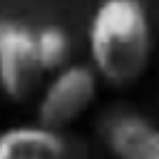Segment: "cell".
I'll return each mask as SVG.
<instances>
[{
	"instance_id": "5",
	"label": "cell",
	"mask_w": 159,
	"mask_h": 159,
	"mask_svg": "<svg viewBox=\"0 0 159 159\" xmlns=\"http://www.w3.org/2000/svg\"><path fill=\"white\" fill-rule=\"evenodd\" d=\"M0 159H65V139L40 124H15L0 132Z\"/></svg>"
},
{
	"instance_id": "1",
	"label": "cell",
	"mask_w": 159,
	"mask_h": 159,
	"mask_svg": "<svg viewBox=\"0 0 159 159\" xmlns=\"http://www.w3.org/2000/svg\"><path fill=\"white\" fill-rule=\"evenodd\" d=\"M152 22L142 0H102L87 27L89 67L97 80L129 87L152 62Z\"/></svg>"
},
{
	"instance_id": "6",
	"label": "cell",
	"mask_w": 159,
	"mask_h": 159,
	"mask_svg": "<svg viewBox=\"0 0 159 159\" xmlns=\"http://www.w3.org/2000/svg\"><path fill=\"white\" fill-rule=\"evenodd\" d=\"M70 35L60 25H42L35 30V50L45 75H52L70 65Z\"/></svg>"
},
{
	"instance_id": "2",
	"label": "cell",
	"mask_w": 159,
	"mask_h": 159,
	"mask_svg": "<svg viewBox=\"0 0 159 159\" xmlns=\"http://www.w3.org/2000/svg\"><path fill=\"white\" fill-rule=\"evenodd\" d=\"M99 92V80L89 65H65L52 72L37 97V124L62 132L89 112Z\"/></svg>"
},
{
	"instance_id": "3",
	"label": "cell",
	"mask_w": 159,
	"mask_h": 159,
	"mask_svg": "<svg viewBox=\"0 0 159 159\" xmlns=\"http://www.w3.org/2000/svg\"><path fill=\"white\" fill-rule=\"evenodd\" d=\"M45 72L35 50V30L17 20H0V89L12 102L30 99Z\"/></svg>"
},
{
	"instance_id": "4",
	"label": "cell",
	"mask_w": 159,
	"mask_h": 159,
	"mask_svg": "<svg viewBox=\"0 0 159 159\" xmlns=\"http://www.w3.org/2000/svg\"><path fill=\"white\" fill-rule=\"evenodd\" d=\"M102 137L114 159H159V124L142 114H112Z\"/></svg>"
}]
</instances>
